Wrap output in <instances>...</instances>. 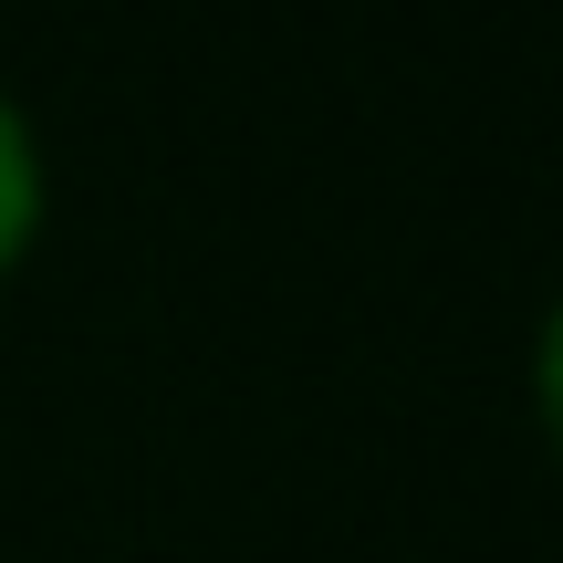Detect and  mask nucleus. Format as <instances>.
<instances>
[{
    "mask_svg": "<svg viewBox=\"0 0 563 563\" xmlns=\"http://www.w3.org/2000/svg\"><path fill=\"white\" fill-rule=\"evenodd\" d=\"M532 407H543V428H553V449H563V292H553L543 334H532Z\"/></svg>",
    "mask_w": 563,
    "mask_h": 563,
    "instance_id": "nucleus-2",
    "label": "nucleus"
},
{
    "mask_svg": "<svg viewBox=\"0 0 563 563\" xmlns=\"http://www.w3.org/2000/svg\"><path fill=\"white\" fill-rule=\"evenodd\" d=\"M32 230H42V146H32V115L0 95V272L21 262Z\"/></svg>",
    "mask_w": 563,
    "mask_h": 563,
    "instance_id": "nucleus-1",
    "label": "nucleus"
}]
</instances>
